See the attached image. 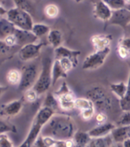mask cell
Listing matches in <instances>:
<instances>
[{"label": "cell", "mask_w": 130, "mask_h": 147, "mask_svg": "<svg viewBox=\"0 0 130 147\" xmlns=\"http://www.w3.org/2000/svg\"><path fill=\"white\" fill-rule=\"evenodd\" d=\"M75 133V122L71 116L55 113L43 126L41 135L57 140H67L73 139Z\"/></svg>", "instance_id": "cell-1"}, {"label": "cell", "mask_w": 130, "mask_h": 147, "mask_svg": "<svg viewBox=\"0 0 130 147\" xmlns=\"http://www.w3.org/2000/svg\"><path fill=\"white\" fill-rule=\"evenodd\" d=\"M87 97L94 103L97 112H107L111 110L113 100L107 90L101 86H94L87 91Z\"/></svg>", "instance_id": "cell-2"}, {"label": "cell", "mask_w": 130, "mask_h": 147, "mask_svg": "<svg viewBox=\"0 0 130 147\" xmlns=\"http://www.w3.org/2000/svg\"><path fill=\"white\" fill-rule=\"evenodd\" d=\"M54 60L49 56H45L42 59L41 70L39 74L34 88L37 93L41 95L48 91L51 87H52V78H51V69Z\"/></svg>", "instance_id": "cell-3"}, {"label": "cell", "mask_w": 130, "mask_h": 147, "mask_svg": "<svg viewBox=\"0 0 130 147\" xmlns=\"http://www.w3.org/2000/svg\"><path fill=\"white\" fill-rule=\"evenodd\" d=\"M6 18L13 24L16 28L20 29L32 31L33 22L32 15L28 11L15 7L7 11Z\"/></svg>", "instance_id": "cell-4"}, {"label": "cell", "mask_w": 130, "mask_h": 147, "mask_svg": "<svg viewBox=\"0 0 130 147\" xmlns=\"http://www.w3.org/2000/svg\"><path fill=\"white\" fill-rule=\"evenodd\" d=\"M55 95L57 99L59 107L64 111H72L75 109L76 97L65 81L62 83Z\"/></svg>", "instance_id": "cell-5"}, {"label": "cell", "mask_w": 130, "mask_h": 147, "mask_svg": "<svg viewBox=\"0 0 130 147\" xmlns=\"http://www.w3.org/2000/svg\"><path fill=\"white\" fill-rule=\"evenodd\" d=\"M110 51V48L100 51H94V52L85 57L82 64V68L86 71H92L100 68L105 63Z\"/></svg>", "instance_id": "cell-6"}, {"label": "cell", "mask_w": 130, "mask_h": 147, "mask_svg": "<svg viewBox=\"0 0 130 147\" xmlns=\"http://www.w3.org/2000/svg\"><path fill=\"white\" fill-rule=\"evenodd\" d=\"M38 71L35 64H28L22 71V80L18 85V90L26 91L31 89L35 84L38 78Z\"/></svg>", "instance_id": "cell-7"}, {"label": "cell", "mask_w": 130, "mask_h": 147, "mask_svg": "<svg viewBox=\"0 0 130 147\" xmlns=\"http://www.w3.org/2000/svg\"><path fill=\"white\" fill-rule=\"evenodd\" d=\"M46 45L45 43H32L22 46L18 51V57L23 61H28L36 58L40 55L41 49Z\"/></svg>", "instance_id": "cell-8"}, {"label": "cell", "mask_w": 130, "mask_h": 147, "mask_svg": "<svg viewBox=\"0 0 130 147\" xmlns=\"http://www.w3.org/2000/svg\"><path fill=\"white\" fill-rule=\"evenodd\" d=\"M130 22V11L126 8L112 11V16L106 24L107 25H118L123 29H126V26Z\"/></svg>", "instance_id": "cell-9"}, {"label": "cell", "mask_w": 130, "mask_h": 147, "mask_svg": "<svg viewBox=\"0 0 130 147\" xmlns=\"http://www.w3.org/2000/svg\"><path fill=\"white\" fill-rule=\"evenodd\" d=\"M43 125L38 122L33 120L32 125L30 128V130L28 133L25 140L22 142L18 147H32L35 144V142L39 138L43 128Z\"/></svg>", "instance_id": "cell-10"}, {"label": "cell", "mask_w": 130, "mask_h": 147, "mask_svg": "<svg viewBox=\"0 0 130 147\" xmlns=\"http://www.w3.org/2000/svg\"><path fill=\"white\" fill-rule=\"evenodd\" d=\"M112 11L110 7L103 2L100 0L95 3L93 10V16L97 20L102 21L103 22H107L112 16Z\"/></svg>", "instance_id": "cell-11"}, {"label": "cell", "mask_w": 130, "mask_h": 147, "mask_svg": "<svg viewBox=\"0 0 130 147\" xmlns=\"http://www.w3.org/2000/svg\"><path fill=\"white\" fill-rule=\"evenodd\" d=\"M116 126H117V125H115L112 123L106 122L104 123L98 124L96 126L90 129L87 133L92 139L106 137V136L110 135L112 129Z\"/></svg>", "instance_id": "cell-12"}, {"label": "cell", "mask_w": 130, "mask_h": 147, "mask_svg": "<svg viewBox=\"0 0 130 147\" xmlns=\"http://www.w3.org/2000/svg\"><path fill=\"white\" fill-rule=\"evenodd\" d=\"M14 34L15 35L16 40H17V45H21L22 47L28 44L36 43L38 38L34 35L32 33V31H27V30L20 29L16 28L14 32Z\"/></svg>", "instance_id": "cell-13"}, {"label": "cell", "mask_w": 130, "mask_h": 147, "mask_svg": "<svg viewBox=\"0 0 130 147\" xmlns=\"http://www.w3.org/2000/svg\"><path fill=\"white\" fill-rule=\"evenodd\" d=\"M112 41L111 34H95L90 38V42L94 51H100L110 48V44Z\"/></svg>", "instance_id": "cell-14"}, {"label": "cell", "mask_w": 130, "mask_h": 147, "mask_svg": "<svg viewBox=\"0 0 130 147\" xmlns=\"http://www.w3.org/2000/svg\"><path fill=\"white\" fill-rule=\"evenodd\" d=\"M81 52L78 50H73L61 45L55 49V59H58L61 57H68L71 59L77 65L79 64V56Z\"/></svg>", "instance_id": "cell-15"}, {"label": "cell", "mask_w": 130, "mask_h": 147, "mask_svg": "<svg viewBox=\"0 0 130 147\" xmlns=\"http://www.w3.org/2000/svg\"><path fill=\"white\" fill-rule=\"evenodd\" d=\"M23 107V100L19 99L6 103L2 107L0 114L5 117H15L21 112Z\"/></svg>", "instance_id": "cell-16"}, {"label": "cell", "mask_w": 130, "mask_h": 147, "mask_svg": "<svg viewBox=\"0 0 130 147\" xmlns=\"http://www.w3.org/2000/svg\"><path fill=\"white\" fill-rule=\"evenodd\" d=\"M68 73L61 67L58 60L54 59L51 69V78H52V87H54L57 80L61 78H67Z\"/></svg>", "instance_id": "cell-17"}, {"label": "cell", "mask_w": 130, "mask_h": 147, "mask_svg": "<svg viewBox=\"0 0 130 147\" xmlns=\"http://www.w3.org/2000/svg\"><path fill=\"white\" fill-rule=\"evenodd\" d=\"M113 142L116 143H123L126 140L129 139V130L127 126H118L115 127L110 133Z\"/></svg>", "instance_id": "cell-18"}, {"label": "cell", "mask_w": 130, "mask_h": 147, "mask_svg": "<svg viewBox=\"0 0 130 147\" xmlns=\"http://www.w3.org/2000/svg\"><path fill=\"white\" fill-rule=\"evenodd\" d=\"M55 110L51 109V108L46 107H41L37 112L35 117H34V120L38 122L43 126H44L47 123H48L53 115L55 114Z\"/></svg>", "instance_id": "cell-19"}, {"label": "cell", "mask_w": 130, "mask_h": 147, "mask_svg": "<svg viewBox=\"0 0 130 147\" xmlns=\"http://www.w3.org/2000/svg\"><path fill=\"white\" fill-rule=\"evenodd\" d=\"M48 43L54 49L61 46L63 41V34L58 29H51L47 35Z\"/></svg>", "instance_id": "cell-20"}, {"label": "cell", "mask_w": 130, "mask_h": 147, "mask_svg": "<svg viewBox=\"0 0 130 147\" xmlns=\"http://www.w3.org/2000/svg\"><path fill=\"white\" fill-rule=\"evenodd\" d=\"M74 142V147H87L89 142L91 141L92 138L90 136L88 133L85 132H76L73 137Z\"/></svg>", "instance_id": "cell-21"}, {"label": "cell", "mask_w": 130, "mask_h": 147, "mask_svg": "<svg viewBox=\"0 0 130 147\" xmlns=\"http://www.w3.org/2000/svg\"><path fill=\"white\" fill-rule=\"evenodd\" d=\"M16 27L8 19L0 18V36L5 38L9 34H14Z\"/></svg>", "instance_id": "cell-22"}, {"label": "cell", "mask_w": 130, "mask_h": 147, "mask_svg": "<svg viewBox=\"0 0 130 147\" xmlns=\"http://www.w3.org/2000/svg\"><path fill=\"white\" fill-rule=\"evenodd\" d=\"M113 140L111 135H109L106 137L96 138L92 139L87 147H111L112 146Z\"/></svg>", "instance_id": "cell-23"}, {"label": "cell", "mask_w": 130, "mask_h": 147, "mask_svg": "<svg viewBox=\"0 0 130 147\" xmlns=\"http://www.w3.org/2000/svg\"><path fill=\"white\" fill-rule=\"evenodd\" d=\"M110 90L112 91V94H114L119 98V100H121L126 95L127 84L123 82V81L118 83H112L110 84Z\"/></svg>", "instance_id": "cell-24"}, {"label": "cell", "mask_w": 130, "mask_h": 147, "mask_svg": "<svg viewBox=\"0 0 130 147\" xmlns=\"http://www.w3.org/2000/svg\"><path fill=\"white\" fill-rule=\"evenodd\" d=\"M6 80L8 84L11 86L19 85L22 80V72L18 69H11L7 72Z\"/></svg>", "instance_id": "cell-25"}, {"label": "cell", "mask_w": 130, "mask_h": 147, "mask_svg": "<svg viewBox=\"0 0 130 147\" xmlns=\"http://www.w3.org/2000/svg\"><path fill=\"white\" fill-rule=\"evenodd\" d=\"M51 31V28L44 23H34L32 28V33L38 38H41L44 35H48Z\"/></svg>", "instance_id": "cell-26"}, {"label": "cell", "mask_w": 130, "mask_h": 147, "mask_svg": "<svg viewBox=\"0 0 130 147\" xmlns=\"http://www.w3.org/2000/svg\"><path fill=\"white\" fill-rule=\"evenodd\" d=\"M119 107L123 111H130V71L129 74L126 95L123 98L119 100Z\"/></svg>", "instance_id": "cell-27"}, {"label": "cell", "mask_w": 130, "mask_h": 147, "mask_svg": "<svg viewBox=\"0 0 130 147\" xmlns=\"http://www.w3.org/2000/svg\"><path fill=\"white\" fill-rule=\"evenodd\" d=\"M94 107V103L88 97H80L76 98L75 100V109L79 110V111H83L84 110H87L90 108Z\"/></svg>", "instance_id": "cell-28"}, {"label": "cell", "mask_w": 130, "mask_h": 147, "mask_svg": "<svg viewBox=\"0 0 130 147\" xmlns=\"http://www.w3.org/2000/svg\"><path fill=\"white\" fill-rule=\"evenodd\" d=\"M43 107L51 108L54 110H55V109H57V107H59L58 101H57V99L56 98L54 93L48 92L47 94L45 99L44 100Z\"/></svg>", "instance_id": "cell-29"}, {"label": "cell", "mask_w": 130, "mask_h": 147, "mask_svg": "<svg viewBox=\"0 0 130 147\" xmlns=\"http://www.w3.org/2000/svg\"><path fill=\"white\" fill-rule=\"evenodd\" d=\"M44 13L47 18L50 19H55L59 15L60 9L57 5L48 4L44 9Z\"/></svg>", "instance_id": "cell-30"}, {"label": "cell", "mask_w": 130, "mask_h": 147, "mask_svg": "<svg viewBox=\"0 0 130 147\" xmlns=\"http://www.w3.org/2000/svg\"><path fill=\"white\" fill-rule=\"evenodd\" d=\"M15 7L28 11L30 14L34 11V5L31 0H13Z\"/></svg>", "instance_id": "cell-31"}, {"label": "cell", "mask_w": 130, "mask_h": 147, "mask_svg": "<svg viewBox=\"0 0 130 147\" xmlns=\"http://www.w3.org/2000/svg\"><path fill=\"white\" fill-rule=\"evenodd\" d=\"M112 11H117L126 8V4L125 0H103Z\"/></svg>", "instance_id": "cell-32"}, {"label": "cell", "mask_w": 130, "mask_h": 147, "mask_svg": "<svg viewBox=\"0 0 130 147\" xmlns=\"http://www.w3.org/2000/svg\"><path fill=\"white\" fill-rule=\"evenodd\" d=\"M57 60H58V61L60 62L62 67L67 73H69L71 70H73V68H75L77 66L72 60L68 58V57H61V58H58Z\"/></svg>", "instance_id": "cell-33"}, {"label": "cell", "mask_w": 130, "mask_h": 147, "mask_svg": "<svg viewBox=\"0 0 130 147\" xmlns=\"http://www.w3.org/2000/svg\"><path fill=\"white\" fill-rule=\"evenodd\" d=\"M130 125V111H123V113L120 115L117 126H127Z\"/></svg>", "instance_id": "cell-34"}, {"label": "cell", "mask_w": 130, "mask_h": 147, "mask_svg": "<svg viewBox=\"0 0 130 147\" xmlns=\"http://www.w3.org/2000/svg\"><path fill=\"white\" fill-rule=\"evenodd\" d=\"M39 94L37 93L35 90L32 87L31 89L27 90L25 92V96L24 98L25 99V100L28 102V103H34L37 100V99L38 97Z\"/></svg>", "instance_id": "cell-35"}, {"label": "cell", "mask_w": 130, "mask_h": 147, "mask_svg": "<svg viewBox=\"0 0 130 147\" xmlns=\"http://www.w3.org/2000/svg\"><path fill=\"white\" fill-rule=\"evenodd\" d=\"M96 110L95 108H90L87 110H84L83 111H80V117L84 121H89L90 119H92L95 117L96 115Z\"/></svg>", "instance_id": "cell-36"}, {"label": "cell", "mask_w": 130, "mask_h": 147, "mask_svg": "<svg viewBox=\"0 0 130 147\" xmlns=\"http://www.w3.org/2000/svg\"><path fill=\"white\" fill-rule=\"evenodd\" d=\"M51 147H74V142L73 139L67 140H55Z\"/></svg>", "instance_id": "cell-37"}, {"label": "cell", "mask_w": 130, "mask_h": 147, "mask_svg": "<svg viewBox=\"0 0 130 147\" xmlns=\"http://www.w3.org/2000/svg\"><path fill=\"white\" fill-rule=\"evenodd\" d=\"M11 132V133H15L16 129L15 127L12 125L8 124L5 122L0 120V134L3 133H7Z\"/></svg>", "instance_id": "cell-38"}, {"label": "cell", "mask_w": 130, "mask_h": 147, "mask_svg": "<svg viewBox=\"0 0 130 147\" xmlns=\"http://www.w3.org/2000/svg\"><path fill=\"white\" fill-rule=\"evenodd\" d=\"M0 147H14L13 143L7 133L0 134Z\"/></svg>", "instance_id": "cell-39"}, {"label": "cell", "mask_w": 130, "mask_h": 147, "mask_svg": "<svg viewBox=\"0 0 130 147\" xmlns=\"http://www.w3.org/2000/svg\"><path fill=\"white\" fill-rule=\"evenodd\" d=\"M117 46L123 48L124 50L129 53L130 55V36L123 37L122 38L119 39Z\"/></svg>", "instance_id": "cell-40"}, {"label": "cell", "mask_w": 130, "mask_h": 147, "mask_svg": "<svg viewBox=\"0 0 130 147\" xmlns=\"http://www.w3.org/2000/svg\"><path fill=\"white\" fill-rule=\"evenodd\" d=\"M4 42L6 44L7 46H9V48L13 47L15 45H17V40H16V37L14 34H9L5 38H4Z\"/></svg>", "instance_id": "cell-41"}, {"label": "cell", "mask_w": 130, "mask_h": 147, "mask_svg": "<svg viewBox=\"0 0 130 147\" xmlns=\"http://www.w3.org/2000/svg\"><path fill=\"white\" fill-rule=\"evenodd\" d=\"M95 120L98 124L104 123L107 122V115L104 112H97L95 115Z\"/></svg>", "instance_id": "cell-42"}, {"label": "cell", "mask_w": 130, "mask_h": 147, "mask_svg": "<svg viewBox=\"0 0 130 147\" xmlns=\"http://www.w3.org/2000/svg\"><path fill=\"white\" fill-rule=\"evenodd\" d=\"M9 49H10V48L6 45V44L5 43L4 41L0 40V54H5L9 51Z\"/></svg>", "instance_id": "cell-43"}, {"label": "cell", "mask_w": 130, "mask_h": 147, "mask_svg": "<svg viewBox=\"0 0 130 147\" xmlns=\"http://www.w3.org/2000/svg\"><path fill=\"white\" fill-rule=\"evenodd\" d=\"M7 10L5 9L4 7H2L1 5H0V16H5L7 14Z\"/></svg>", "instance_id": "cell-44"}, {"label": "cell", "mask_w": 130, "mask_h": 147, "mask_svg": "<svg viewBox=\"0 0 130 147\" xmlns=\"http://www.w3.org/2000/svg\"><path fill=\"white\" fill-rule=\"evenodd\" d=\"M123 147H130V138L126 140L123 143H122Z\"/></svg>", "instance_id": "cell-45"}, {"label": "cell", "mask_w": 130, "mask_h": 147, "mask_svg": "<svg viewBox=\"0 0 130 147\" xmlns=\"http://www.w3.org/2000/svg\"><path fill=\"white\" fill-rule=\"evenodd\" d=\"M7 88L6 87H2V86H0V95L3 93V92H5V90H6Z\"/></svg>", "instance_id": "cell-46"}, {"label": "cell", "mask_w": 130, "mask_h": 147, "mask_svg": "<svg viewBox=\"0 0 130 147\" xmlns=\"http://www.w3.org/2000/svg\"><path fill=\"white\" fill-rule=\"evenodd\" d=\"M126 31H127V32H129V34H130V22L128 24V25H127V26H126Z\"/></svg>", "instance_id": "cell-47"}, {"label": "cell", "mask_w": 130, "mask_h": 147, "mask_svg": "<svg viewBox=\"0 0 130 147\" xmlns=\"http://www.w3.org/2000/svg\"><path fill=\"white\" fill-rule=\"evenodd\" d=\"M74 2H77V3H80V2H82L84 0H73Z\"/></svg>", "instance_id": "cell-48"}, {"label": "cell", "mask_w": 130, "mask_h": 147, "mask_svg": "<svg viewBox=\"0 0 130 147\" xmlns=\"http://www.w3.org/2000/svg\"><path fill=\"white\" fill-rule=\"evenodd\" d=\"M125 2H126V5H129L130 4V0H125Z\"/></svg>", "instance_id": "cell-49"}, {"label": "cell", "mask_w": 130, "mask_h": 147, "mask_svg": "<svg viewBox=\"0 0 130 147\" xmlns=\"http://www.w3.org/2000/svg\"><path fill=\"white\" fill-rule=\"evenodd\" d=\"M126 8L127 9H128L129 11H130V4L129 5H126Z\"/></svg>", "instance_id": "cell-50"}, {"label": "cell", "mask_w": 130, "mask_h": 147, "mask_svg": "<svg viewBox=\"0 0 130 147\" xmlns=\"http://www.w3.org/2000/svg\"><path fill=\"white\" fill-rule=\"evenodd\" d=\"M128 130H129V137L130 138V125L128 126Z\"/></svg>", "instance_id": "cell-51"}, {"label": "cell", "mask_w": 130, "mask_h": 147, "mask_svg": "<svg viewBox=\"0 0 130 147\" xmlns=\"http://www.w3.org/2000/svg\"><path fill=\"white\" fill-rule=\"evenodd\" d=\"M111 147H116V146H115L114 145H112V146H111Z\"/></svg>", "instance_id": "cell-52"}, {"label": "cell", "mask_w": 130, "mask_h": 147, "mask_svg": "<svg viewBox=\"0 0 130 147\" xmlns=\"http://www.w3.org/2000/svg\"><path fill=\"white\" fill-rule=\"evenodd\" d=\"M0 1H2V0H0Z\"/></svg>", "instance_id": "cell-53"}]
</instances>
